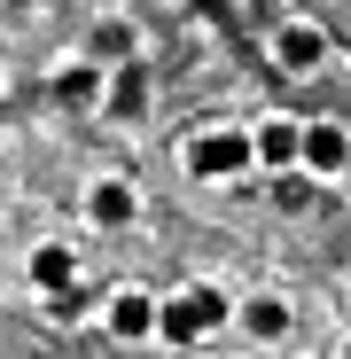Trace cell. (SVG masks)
Here are the masks:
<instances>
[{
    "mask_svg": "<svg viewBox=\"0 0 351 359\" xmlns=\"http://www.w3.org/2000/svg\"><path fill=\"white\" fill-rule=\"evenodd\" d=\"M180 172L195 180V188H234V180H250L258 172V141H250V126H195L188 141H180Z\"/></svg>",
    "mask_w": 351,
    "mask_h": 359,
    "instance_id": "cell-1",
    "label": "cell"
},
{
    "mask_svg": "<svg viewBox=\"0 0 351 359\" xmlns=\"http://www.w3.org/2000/svg\"><path fill=\"white\" fill-rule=\"evenodd\" d=\"M234 305H242V297H226L219 281H188V289H172V297H164V320H156V344L195 351V344H211L219 328H234Z\"/></svg>",
    "mask_w": 351,
    "mask_h": 359,
    "instance_id": "cell-2",
    "label": "cell"
},
{
    "mask_svg": "<svg viewBox=\"0 0 351 359\" xmlns=\"http://www.w3.org/2000/svg\"><path fill=\"white\" fill-rule=\"evenodd\" d=\"M78 219L94 234H133L149 219V196H141V180L133 172H94L86 188H78Z\"/></svg>",
    "mask_w": 351,
    "mask_h": 359,
    "instance_id": "cell-3",
    "label": "cell"
},
{
    "mask_svg": "<svg viewBox=\"0 0 351 359\" xmlns=\"http://www.w3.org/2000/svg\"><path fill=\"white\" fill-rule=\"evenodd\" d=\"M78 281H86V250H78V243L47 234V243H32V250H24V289H32V297L63 305V297H78Z\"/></svg>",
    "mask_w": 351,
    "mask_h": 359,
    "instance_id": "cell-4",
    "label": "cell"
},
{
    "mask_svg": "<svg viewBox=\"0 0 351 359\" xmlns=\"http://www.w3.org/2000/svg\"><path fill=\"white\" fill-rule=\"evenodd\" d=\"M266 55H273V71H281V79H320V71H328V55H336V39H328L312 16H281L273 39H266Z\"/></svg>",
    "mask_w": 351,
    "mask_h": 359,
    "instance_id": "cell-5",
    "label": "cell"
},
{
    "mask_svg": "<svg viewBox=\"0 0 351 359\" xmlns=\"http://www.w3.org/2000/svg\"><path fill=\"white\" fill-rule=\"evenodd\" d=\"M156 320H164V297L149 281H117L102 297V336H117V344H156Z\"/></svg>",
    "mask_w": 351,
    "mask_h": 359,
    "instance_id": "cell-6",
    "label": "cell"
},
{
    "mask_svg": "<svg viewBox=\"0 0 351 359\" xmlns=\"http://www.w3.org/2000/svg\"><path fill=\"white\" fill-rule=\"evenodd\" d=\"M305 180L312 188H343L351 180V126L343 117H305Z\"/></svg>",
    "mask_w": 351,
    "mask_h": 359,
    "instance_id": "cell-7",
    "label": "cell"
},
{
    "mask_svg": "<svg viewBox=\"0 0 351 359\" xmlns=\"http://www.w3.org/2000/svg\"><path fill=\"white\" fill-rule=\"evenodd\" d=\"M250 141H258V172H273V180L305 172V117L266 109V117H250Z\"/></svg>",
    "mask_w": 351,
    "mask_h": 359,
    "instance_id": "cell-8",
    "label": "cell"
},
{
    "mask_svg": "<svg viewBox=\"0 0 351 359\" xmlns=\"http://www.w3.org/2000/svg\"><path fill=\"white\" fill-rule=\"evenodd\" d=\"M234 328H242L258 351H273V344L297 336V297H281V289H250L242 305H234Z\"/></svg>",
    "mask_w": 351,
    "mask_h": 359,
    "instance_id": "cell-9",
    "label": "cell"
},
{
    "mask_svg": "<svg viewBox=\"0 0 351 359\" xmlns=\"http://www.w3.org/2000/svg\"><path fill=\"white\" fill-rule=\"evenodd\" d=\"M55 94H63L71 109H102V102H109V71H102V63H71L63 79H55Z\"/></svg>",
    "mask_w": 351,
    "mask_h": 359,
    "instance_id": "cell-10",
    "label": "cell"
},
{
    "mask_svg": "<svg viewBox=\"0 0 351 359\" xmlns=\"http://www.w3.org/2000/svg\"><path fill=\"white\" fill-rule=\"evenodd\" d=\"M343 305H351V266H343Z\"/></svg>",
    "mask_w": 351,
    "mask_h": 359,
    "instance_id": "cell-11",
    "label": "cell"
},
{
    "mask_svg": "<svg viewBox=\"0 0 351 359\" xmlns=\"http://www.w3.org/2000/svg\"><path fill=\"white\" fill-rule=\"evenodd\" d=\"M336 359H351V336H343V344H336Z\"/></svg>",
    "mask_w": 351,
    "mask_h": 359,
    "instance_id": "cell-12",
    "label": "cell"
}]
</instances>
